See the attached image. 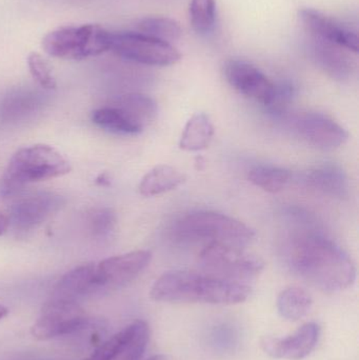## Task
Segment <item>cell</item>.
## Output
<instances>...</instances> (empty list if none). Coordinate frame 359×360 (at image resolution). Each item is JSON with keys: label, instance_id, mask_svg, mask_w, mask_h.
Instances as JSON below:
<instances>
[{"label": "cell", "instance_id": "1", "mask_svg": "<svg viewBox=\"0 0 359 360\" xmlns=\"http://www.w3.org/2000/svg\"><path fill=\"white\" fill-rule=\"evenodd\" d=\"M287 260L295 274L328 293L353 285L356 269L347 252L324 235H297L289 243Z\"/></svg>", "mask_w": 359, "mask_h": 360}, {"label": "cell", "instance_id": "2", "mask_svg": "<svg viewBox=\"0 0 359 360\" xmlns=\"http://www.w3.org/2000/svg\"><path fill=\"white\" fill-rule=\"evenodd\" d=\"M250 294L251 288L247 283L183 270L164 273L154 283L150 292L155 302L221 306L244 302Z\"/></svg>", "mask_w": 359, "mask_h": 360}, {"label": "cell", "instance_id": "3", "mask_svg": "<svg viewBox=\"0 0 359 360\" xmlns=\"http://www.w3.org/2000/svg\"><path fill=\"white\" fill-rule=\"evenodd\" d=\"M71 169L69 160L51 146L22 148L8 162L2 176L0 194L11 196L27 184L65 176Z\"/></svg>", "mask_w": 359, "mask_h": 360}, {"label": "cell", "instance_id": "4", "mask_svg": "<svg viewBox=\"0 0 359 360\" xmlns=\"http://www.w3.org/2000/svg\"><path fill=\"white\" fill-rule=\"evenodd\" d=\"M179 239L223 243L244 248L255 239L254 230L244 222L212 211H198L183 216L175 224ZM207 243V245H208Z\"/></svg>", "mask_w": 359, "mask_h": 360}, {"label": "cell", "instance_id": "5", "mask_svg": "<svg viewBox=\"0 0 359 360\" xmlns=\"http://www.w3.org/2000/svg\"><path fill=\"white\" fill-rule=\"evenodd\" d=\"M112 33L97 25L63 27L48 33L42 48L50 56L81 60L98 56L111 49Z\"/></svg>", "mask_w": 359, "mask_h": 360}, {"label": "cell", "instance_id": "6", "mask_svg": "<svg viewBox=\"0 0 359 360\" xmlns=\"http://www.w3.org/2000/svg\"><path fill=\"white\" fill-rule=\"evenodd\" d=\"M200 266L204 274L246 283L263 272L265 262L244 248L223 243H208L200 254Z\"/></svg>", "mask_w": 359, "mask_h": 360}, {"label": "cell", "instance_id": "7", "mask_svg": "<svg viewBox=\"0 0 359 360\" xmlns=\"http://www.w3.org/2000/svg\"><path fill=\"white\" fill-rule=\"evenodd\" d=\"M110 50L126 60L152 67H168L181 59L172 44L134 32L112 33Z\"/></svg>", "mask_w": 359, "mask_h": 360}, {"label": "cell", "instance_id": "8", "mask_svg": "<svg viewBox=\"0 0 359 360\" xmlns=\"http://www.w3.org/2000/svg\"><path fill=\"white\" fill-rule=\"evenodd\" d=\"M90 325L86 311L74 302L48 300L31 328L36 340H48L84 331Z\"/></svg>", "mask_w": 359, "mask_h": 360}, {"label": "cell", "instance_id": "9", "mask_svg": "<svg viewBox=\"0 0 359 360\" xmlns=\"http://www.w3.org/2000/svg\"><path fill=\"white\" fill-rule=\"evenodd\" d=\"M152 259L147 250H137L95 264L96 289H117L134 281Z\"/></svg>", "mask_w": 359, "mask_h": 360}, {"label": "cell", "instance_id": "10", "mask_svg": "<svg viewBox=\"0 0 359 360\" xmlns=\"http://www.w3.org/2000/svg\"><path fill=\"white\" fill-rule=\"evenodd\" d=\"M65 203V197L56 193H38L23 197L11 207L8 222L15 230L27 232L56 214Z\"/></svg>", "mask_w": 359, "mask_h": 360}, {"label": "cell", "instance_id": "11", "mask_svg": "<svg viewBox=\"0 0 359 360\" xmlns=\"http://www.w3.org/2000/svg\"><path fill=\"white\" fill-rule=\"evenodd\" d=\"M149 340V326L136 321L103 342L86 360H141Z\"/></svg>", "mask_w": 359, "mask_h": 360}, {"label": "cell", "instance_id": "12", "mask_svg": "<svg viewBox=\"0 0 359 360\" xmlns=\"http://www.w3.org/2000/svg\"><path fill=\"white\" fill-rule=\"evenodd\" d=\"M225 76L238 93L269 107L275 84L254 65L242 60H230L225 65Z\"/></svg>", "mask_w": 359, "mask_h": 360}, {"label": "cell", "instance_id": "13", "mask_svg": "<svg viewBox=\"0 0 359 360\" xmlns=\"http://www.w3.org/2000/svg\"><path fill=\"white\" fill-rule=\"evenodd\" d=\"M297 134L309 145L322 150H334L349 139L347 131L322 113H306L294 120Z\"/></svg>", "mask_w": 359, "mask_h": 360}, {"label": "cell", "instance_id": "14", "mask_svg": "<svg viewBox=\"0 0 359 360\" xmlns=\"http://www.w3.org/2000/svg\"><path fill=\"white\" fill-rule=\"evenodd\" d=\"M320 336V326L309 323L287 338L266 336L261 340V346L263 352L273 359L301 360L315 350Z\"/></svg>", "mask_w": 359, "mask_h": 360}, {"label": "cell", "instance_id": "15", "mask_svg": "<svg viewBox=\"0 0 359 360\" xmlns=\"http://www.w3.org/2000/svg\"><path fill=\"white\" fill-rule=\"evenodd\" d=\"M299 17L312 37L332 42L350 52L358 54V36L354 32L346 29L334 19L314 8H301Z\"/></svg>", "mask_w": 359, "mask_h": 360}, {"label": "cell", "instance_id": "16", "mask_svg": "<svg viewBox=\"0 0 359 360\" xmlns=\"http://www.w3.org/2000/svg\"><path fill=\"white\" fill-rule=\"evenodd\" d=\"M311 41L312 55L320 69L341 82L351 77L355 65L347 49L315 37H312Z\"/></svg>", "mask_w": 359, "mask_h": 360}, {"label": "cell", "instance_id": "17", "mask_svg": "<svg viewBox=\"0 0 359 360\" xmlns=\"http://www.w3.org/2000/svg\"><path fill=\"white\" fill-rule=\"evenodd\" d=\"M94 290H97L95 264H81L59 279L48 300L77 302L80 297Z\"/></svg>", "mask_w": 359, "mask_h": 360}, {"label": "cell", "instance_id": "18", "mask_svg": "<svg viewBox=\"0 0 359 360\" xmlns=\"http://www.w3.org/2000/svg\"><path fill=\"white\" fill-rule=\"evenodd\" d=\"M308 184L318 192L333 198L344 199L349 196V179L341 167L324 165L308 174Z\"/></svg>", "mask_w": 359, "mask_h": 360}, {"label": "cell", "instance_id": "19", "mask_svg": "<svg viewBox=\"0 0 359 360\" xmlns=\"http://www.w3.org/2000/svg\"><path fill=\"white\" fill-rule=\"evenodd\" d=\"M110 103L122 110L135 124L145 130L157 115V105L148 95L141 93H129L112 99Z\"/></svg>", "mask_w": 359, "mask_h": 360}, {"label": "cell", "instance_id": "20", "mask_svg": "<svg viewBox=\"0 0 359 360\" xmlns=\"http://www.w3.org/2000/svg\"><path fill=\"white\" fill-rule=\"evenodd\" d=\"M185 181V175L168 165L152 169L141 179L138 190L143 196L152 197L170 192Z\"/></svg>", "mask_w": 359, "mask_h": 360}, {"label": "cell", "instance_id": "21", "mask_svg": "<svg viewBox=\"0 0 359 360\" xmlns=\"http://www.w3.org/2000/svg\"><path fill=\"white\" fill-rule=\"evenodd\" d=\"M214 136V127L204 113H196L188 120L181 134L179 147L185 151H202L210 146Z\"/></svg>", "mask_w": 359, "mask_h": 360}, {"label": "cell", "instance_id": "22", "mask_svg": "<svg viewBox=\"0 0 359 360\" xmlns=\"http://www.w3.org/2000/svg\"><path fill=\"white\" fill-rule=\"evenodd\" d=\"M92 122L103 130L114 134L138 135L143 131L122 110L110 103L93 111Z\"/></svg>", "mask_w": 359, "mask_h": 360}, {"label": "cell", "instance_id": "23", "mask_svg": "<svg viewBox=\"0 0 359 360\" xmlns=\"http://www.w3.org/2000/svg\"><path fill=\"white\" fill-rule=\"evenodd\" d=\"M312 302L311 296L301 288H287L278 295V313L287 321H299L309 313Z\"/></svg>", "mask_w": 359, "mask_h": 360}, {"label": "cell", "instance_id": "24", "mask_svg": "<svg viewBox=\"0 0 359 360\" xmlns=\"http://www.w3.org/2000/svg\"><path fill=\"white\" fill-rule=\"evenodd\" d=\"M248 179L257 188L268 193L282 192L290 181L289 171L273 166H257L249 172Z\"/></svg>", "mask_w": 359, "mask_h": 360}, {"label": "cell", "instance_id": "25", "mask_svg": "<svg viewBox=\"0 0 359 360\" xmlns=\"http://www.w3.org/2000/svg\"><path fill=\"white\" fill-rule=\"evenodd\" d=\"M138 30L145 35L168 44L177 41L183 35V30L179 23L169 17L155 16L143 18L138 23Z\"/></svg>", "mask_w": 359, "mask_h": 360}, {"label": "cell", "instance_id": "26", "mask_svg": "<svg viewBox=\"0 0 359 360\" xmlns=\"http://www.w3.org/2000/svg\"><path fill=\"white\" fill-rule=\"evenodd\" d=\"M216 18L215 0H192L190 4V19L194 31L207 34L213 29Z\"/></svg>", "mask_w": 359, "mask_h": 360}, {"label": "cell", "instance_id": "27", "mask_svg": "<svg viewBox=\"0 0 359 360\" xmlns=\"http://www.w3.org/2000/svg\"><path fill=\"white\" fill-rule=\"evenodd\" d=\"M89 230L97 238H105L115 230L116 215L111 209L93 210L88 217Z\"/></svg>", "mask_w": 359, "mask_h": 360}, {"label": "cell", "instance_id": "28", "mask_svg": "<svg viewBox=\"0 0 359 360\" xmlns=\"http://www.w3.org/2000/svg\"><path fill=\"white\" fill-rule=\"evenodd\" d=\"M27 65H29L32 76L40 84V86L46 90L56 89V79L53 75L50 65L41 55L38 53H32L27 58Z\"/></svg>", "mask_w": 359, "mask_h": 360}, {"label": "cell", "instance_id": "29", "mask_svg": "<svg viewBox=\"0 0 359 360\" xmlns=\"http://www.w3.org/2000/svg\"><path fill=\"white\" fill-rule=\"evenodd\" d=\"M293 95H294V86L290 82H280V84H275L273 98H272L269 107L273 111H280L290 103Z\"/></svg>", "mask_w": 359, "mask_h": 360}, {"label": "cell", "instance_id": "30", "mask_svg": "<svg viewBox=\"0 0 359 360\" xmlns=\"http://www.w3.org/2000/svg\"><path fill=\"white\" fill-rule=\"evenodd\" d=\"M8 226H10V222H8V216L0 214V236L8 231Z\"/></svg>", "mask_w": 359, "mask_h": 360}, {"label": "cell", "instance_id": "31", "mask_svg": "<svg viewBox=\"0 0 359 360\" xmlns=\"http://www.w3.org/2000/svg\"><path fill=\"white\" fill-rule=\"evenodd\" d=\"M147 360H174L172 357L168 356V355L159 354L152 356L151 359Z\"/></svg>", "mask_w": 359, "mask_h": 360}, {"label": "cell", "instance_id": "32", "mask_svg": "<svg viewBox=\"0 0 359 360\" xmlns=\"http://www.w3.org/2000/svg\"><path fill=\"white\" fill-rule=\"evenodd\" d=\"M8 314V308H6V307L2 306V304H0V321H1L2 319H4V317H6Z\"/></svg>", "mask_w": 359, "mask_h": 360}]
</instances>
